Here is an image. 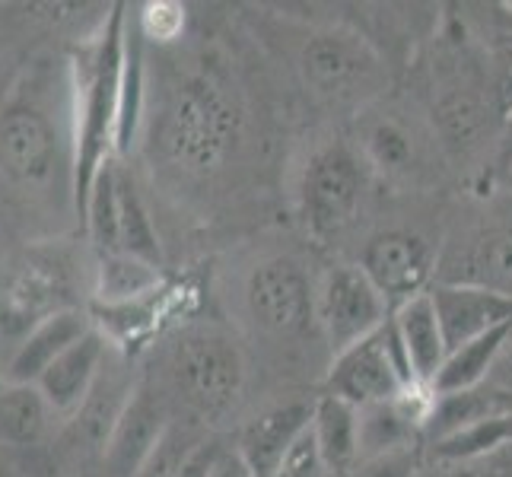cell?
I'll list each match as a JSON object with an SVG mask.
<instances>
[{
	"mask_svg": "<svg viewBox=\"0 0 512 477\" xmlns=\"http://www.w3.org/2000/svg\"><path fill=\"white\" fill-rule=\"evenodd\" d=\"M125 7H109L99 32L70 55V144H74V207L86 214L90 188L115 159L121 70H125Z\"/></svg>",
	"mask_w": 512,
	"mask_h": 477,
	"instance_id": "cell-1",
	"label": "cell"
},
{
	"mask_svg": "<svg viewBox=\"0 0 512 477\" xmlns=\"http://www.w3.org/2000/svg\"><path fill=\"white\" fill-rule=\"evenodd\" d=\"M239 140V109L226 86L207 74H188L166 96L156 144L169 166L188 175L217 172Z\"/></svg>",
	"mask_w": 512,
	"mask_h": 477,
	"instance_id": "cell-2",
	"label": "cell"
},
{
	"mask_svg": "<svg viewBox=\"0 0 512 477\" xmlns=\"http://www.w3.org/2000/svg\"><path fill=\"white\" fill-rule=\"evenodd\" d=\"M169 376L179 398L204 420H220L242 395V353L220 331H188L172 347Z\"/></svg>",
	"mask_w": 512,
	"mask_h": 477,
	"instance_id": "cell-3",
	"label": "cell"
},
{
	"mask_svg": "<svg viewBox=\"0 0 512 477\" xmlns=\"http://www.w3.org/2000/svg\"><path fill=\"white\" fill-rule=\"evenodd\" d=\"M417 385L420 382L411 369L408 353H404L392 318H388L385 328L376 331L373 338L341 350L338 357L331 360L325 392L353 404V408L360 411V408H369V404L392 401Z\"/></svg>",
	"mask_w": 512,
	"mask_h": 477,
	"instance_id": "cell-4",
	"label": "cell"
},
{
	"mask_svg": "<svg viewBox=\"0 0 512 477\" xmlns=\"http://www.w3.org/2000/svg\"><path fill=\"white\" fill-rule=\"evenodd\" d=\"M64 134L39 99L16 96L0 109V175L20 188H42L64 163ZM74 156V147H70Z\"/></svg>",
	"mask_w": 512,
	"mask_h": 477,
	"instance_id": "cell-5",
	"label": "cell"
},
{
	"mask_svg": "<svg viewBox=\"0 0 512 477\" xmlns=\"http://www.w3.org/2000/svg\"><path fill=\"white\" fill-rule=\"evenodd\" d=\"M366 194V163L347 144L319 147L303 169L299 210L315 236H338L357 217Z\"/></svg>",
	"mask_w": 512,
	"mask_h": 477,
	"instance_id": "cell-6",
	"label": "cell"
},
{
	"mask_svg": "<svg viewBox=\"0 0 512 477\" xmlns=\"http://www.w3.org/2000/svg\"><path fill=\"white\" fill-rule=\"evenodd\" d=\"M299 67H303L312 93L334 102L357 99L366 90H376L382 80V61L376 48L360 32L344 26L312 32L299 55Z\"/></svg>",
	"mask_w": 512,
	"mask_h": 477,
	"instance_id": "cell-7",
	"label": "cell"
},
{
	"mask_svg": "<svg viewBox=\"0 0 512 477\" xmlns=\"http://www.w3.org/2000/svg\"><path fill=\"white\" fill-rule=\"evenodd\" d=\"M315 318L325 331L331 353L338 357L341 350L382 331L392 318V309L360 264H353V268H334L322 280L319 293H315Z\"/></svg>",
	"mask_w": 512,
	"mask_h": 477,
	"instance_id": "cell-8",
	"label": "cell"
},
{
	"mask_svg": "<svg viewBox=\"0 0 512 477\" xmlns=\"http://www.w3.org/2000/svg\"><path fill=\"white\" fill-rule=\"evenodd\" d=\"M245 303H249L258 328L284 334V338L299 334L309 325V318H315L312 280L303 264L287 255H274L255 264L249 284H245Z\"/></svg>",
	"mask_w": 512,
	"mask_h": 477,
	"instance_id": "cell-9",
	"label": "cell"
},
{
	"mask_svg": "<svg viewBox=\"0 0 512 477\" xmlns=\"http://www.w3.org/2000/svg\"><path fill=\"white\" fill-rule=\"evenodd\" d=\"M363 274L373 280V287L385 296L388 309H401L411 299L430 293V280L436 271L433 245L408 233V229H388L366 242L360 258Z\"/></svg>",
	"mask_w": 512,
	"mask_h": 477,
	"instance_id": "cell-10",
	"label": "cell"
},
{
	"mask_svg": "<svg viewBox=\"0 0 512 477\" xmlns=\"http://www.w3.org/2000/svg\"><path fill=\"white\" fill-rule=\"evenodd\" d=\"M430 299L446 338V353L512 322V293L439 280L430 287Z\"/></svg>",
	"mask_w": 512,
	"mask_h": 477,
	"instance_id": "cell-11",
	"label": "cell"
},
{
	"mask_svg": "<svg viewBox=\"0 0 512 477\" xmlns=\"http://www.w3.org/2000/svg\"><path fill=\"white\" fill-rule=\"evenodd\" d=\"M169 417L163 401L156 398L147 385H134L125 411L115 420L109 443L102 449V462L109 477H137L150 452L160 446L163 433L169 430Z\"/></svg>",
	"mask_w": 512,
	"mask_h": 477,
	"instance_id": "cell-12",
	"label": "cell"
},
{
	"mask_svg": "<svg viewBox=\"0 0 512 477\" xmlns=\"http://www.w3.org/2000/svg\"><path fill=\"white\" fill-rule=\"evenodd\" d=\"M315 404L287 401L258 414L239 436L236 458L249 477H277L284 458L296 446V439L309 430Z\"/></svg>",
	"mask_w": 512,
	"mask_h": 477,
	"instance_id": "cell-13",
	"label": "cell"
},
{
	"mask_svg": "<svg viewBox=\"0 0 512 477\" xmlns=\"http://www.w3.org/2000/svg\"><path fill=\"white\" fill-rule=\"evenodd\" d=\"M105 357H109V341H105V334L93 325L77 344H70L61 357L45 369L39 382H35L42 388V395L48 398L51 411L77 414L102 376Z\"/></svg>",
	"mask_w": 512,
	"mask_h": 477,
	"instance_id": "cell-14",
	"label": "cell"
},
{
	"mask_svg": "<svg viewBox=\"0 0 512 477\" xmlns=\"http://www.w3.org/2000/svg\"><path fill=\"white\" fill-rule=\"evenodd\" d=\"M93 322L80 309H55L32 325V331L13 350L10 379L13 382H39L45 369L55 363L61 353L77 344Z\"/></svg>",
	"mask_w": 512,
	"mask_h": 477,
	"instance_id": "cell-15",
	"label": "cell"
},
{
	"mask_svg": "<svg viewBox=\"0 0 512 477\" xmlns=\"http://www.w3.org/2000/svg\"><path fill=\"white\" fill-rule=\"evenodd\" d=\"M392 325H395V334L404 353H408L417 382L433 388L439 369L446 363V338H443V328H439L430 293H423L411 299V303H404L401 309H395Z\"/></svg>",
	"mask_w": 512,
	"mask_h": 477,
	"instance_id": "cell-16",
	"label": "cell"
},
{
	"mask_svg": "<svg viewBox=\"0 0 512 477\" xmlns=\"http://www.w3.org/2000/svg\"><path fill=\"white\" fill-rule=\"evenodd\" d=\"M312 436L325 471L347 477L360 458V411L325 392L312 408Z\"/></svg>",
	"mask_w": 512,
	"mask_h": 477,
	"instance_id": "cell-17",
	"label": "cell"
},
{
	"mask_svg": "<svg viewBox=\"0 0 512 477\" xmlns=\"http://www.w3.org/2000/svg\"><path fill=\"white\" fill-rule=\"evenodd\" d=\"M51 404L35 382H0V443L39 446L51 430Z\"/></svg>",
	"mask_w": 512,
	"mask_h": 477,
	"instance_id": "cell-18",
	"label": "cell"
},
{
	"mask_svg": "<svg viewBox=\"0 0 512 477\" xmlns=\"http://www.w3.org/2000/svg\"><path fill=\"white\" fill-rule=\"evenodd\" d=\"M169 287L163 284L160 290H153L140 299H128V303H96V328L105 334V341H115L118 347H137L147 338L150 331H156L160 318L169 312L172 299Z\"/></svg>",
	"mask_w": 512,
	"mask_h": 477,
	"instance_id": "cell-19",
	"label": "cell"
},
{
	"mask_svg": "<svg viewBox=\"0 0 512 477\" xmlns=\"http://www.w3.org/2000/svg\"><path fill=\"white\" fill-rule=\"evenodd\" d=\"M503 414H512V392H503V388H493L484 382L478 388H468V392L436 395L427 430L433 433V443H436V439L452 436L458 430L471 427V423L503 417Z\"/></svg>",
	"mask_w": 512,
	"mask_h": 477,
	"instance_id": "cell-20",
	"label": "cell"
},
{
	"mask_svg": "<svg viewBox=\"0 0 512 477\" xmlns=\"http://www.w3.org/2000/svg\"><path fill=\"white\" fill-rule=\"evenodd\" d=\"M512 322L493 328L481 338H474L462 347H455L446 353V363L439 369V376L433 382V392L436 395H452V392H468V388H478L487 382L490 369H493V360H497V353L506 341Z\"/></svg>",
	"mask_w": 512,
	"mask_h": 477,
	"instance_id": "cell-21",
	"label": "cell"
},
{
	"mask_svg": "<svg viewBox=\"0 0 512 477\" xmlns=\"http://www.w3.org/2000/svg\"><path fill=\"white\" fill-rule=\"evenodd\" d=\"M363 156L366 163L392 175H411L417 166V134L395 115H373L363 125Z\"/></svg>",
	"mask_w": 512,
	"mask_h": 477,
	"instance_id": "cell-22",
	"label": "cell"
},
{
	"mask_svg": "<svg viewBox=\"0 0 512 477\" xmlns=\"http://www.w3.org/2000/svg\"><path fill=\"white\" fill-rule=\"evenodd\" d=\"M118 226H121V255H131L137 261H147L153 268H160L163 261L160 239H156V229L134 188V179L121 166H118Z\"/></svg>",
	"mask_w": 512,
	"mask_h": 477,
	"instance_id": "cell-23",
	"label": "cell"
},
{
	"mask_svg": "<svg viewBox=\"0 0 512 477\" xmlns=\"http://www.w3.org/2000/svg\"><path fill=\"white\" fill-rule=\"evenodd\" d=\"M160 268L131 255H99V303H128L153 290H160Z\"/></svg>",
	"mask_w": 512,
	"mask_h": 477,
	"instance_id": "cell-24",
	"label": "cell"
},
{
	"mask_svg": "<svg viewBox=\"0 0 512 477\" xmlns=\"http://www.w3.org/2000/svg\"><path fill=\"white\" fill-rule=\"evenodd\" d=\"M86 229L99 249V255H118L121 252V226H118V163L112 159L102 166L86 201Z\"/></svg>",
	"mask_w": 512,
	"mask_h": 477,
	"instance_id": "cell-25",
	"label": "cell"
},
{
	"mask_svg": "<svg viewBox=\"0 0 512 477\" xmlns=\"http://www.w3.org/2000/svg\"><path fill=\"white\" fill-rule=\"evenodd\" d=\"M506 280H512V233H487L471 242L465 252V271L446 284H474L506 293Z\"/></svg>",
	"mask_w": 512,
	"mask_h": 477,
	"instance_id": "cell-26",
	"label": "cell"
},
{
	"mask_svg": "<svg viewBox=\"0 0 512 477\" xmlns=\"http://www.w3.org/2000/svg\"><path fill=\"white\" fill-rule=\"evenodd\" d=\"M503 446H512V414L471 423V427L452 436L436 439L433 452L436 458H446V462H474V458H484Z\"/></svg>",
	"mask_w": 512,
	"mask_h": 477,
	"instance_id": "cell-27",
	"label": "cell"
},
{
	"mask_svg": "<svg viewBox=\"0 0 512 477\" xmlns=\"http://www.w3.org/2000/svg\"><path fill=\"white\" fill-rule=\"evenodd\" d=\"M503 13L490 16L487 26V58L493 70V93H497V105L506 115L512 109V7H500Z\"/></svg>",
	"mask_w": 512,
	"mask_h": 477,
	"instance_id": "cell-28",
	"label": "cell"
},
{
	"mask_svg": "<svg viewBox=\"0 0 512 477\" xmlns=\"http://www.w3.org/2000/svg\"><path fill=\"white\" fill-rule=\"evenodd\" d=\"M204 439L194 436L191 427H182V423H169V430L163 433L160 446L150 452V458L144 462V468L137 471V477H179L182 468L188 465V458L194 455Z\"/></svg>",
	"mask_w": 512,
	"mask_h": 477,
	"instance_id": "cell-29",
	"label": "cell"
},
{
	"mask_svg": "<svg viewBox=\"0 0 512 477\" xmlns=\"http://www.w3.org/2000/svg\"><path fill=\"white\" fill-rule=\"evenodd\" d=\"M420 465V449L417 446H401L382 455L360 458L347 477H414Z\"/></svg>",
	"mask_w": 512,
	"mask_h": 477,
	"instance_id": "cell-30",
	"label": "cell"
},
{
	"mask_svg": "<svg viewBox=\"0 0 512 477\" xmlns=\"http://www.w3.org/2000/svg\"><path fill=\"white\" fill-rule=\"evenodd\" d=\"M322 468L325 465H322V455H319V446H315L312 423H309V430L296 439V446L284 458V465H280L277 477H319Z\"/></svg>",
	"mask_w": 512,
	"mask_h": 477,
	"instance_id": "cell-31",
	"label": "cell"
},
{
	"mask_svg": "<svg viewBox=\"0 0 512 477\" xmlns=\"http://www.w3.org/2000/svg\"><path fill=\"white\" fill-rule=\"evenodd\" d=\"M220 458H223V449L217 443H207L204 439V443L194 449V455L188 458V465L182 468L179 477H210L214 468L220 465Z\"/></svg>",
	"mask_w": 512,
	"mask_h": 477,
	"instance_id": "cell-32",
	"label": "cell"
},
{
	"mask_svg": "<svg viewBox=\"0 0 512 477\" xmlns=\"http://www.w3.org/2000/svg\"><path fill=\"white\" fill-rule=\"evenodd\" d=\"M487 385L493 388H503V392H512V328L506 334V341L497 353V360H493V369L487 376Z\"/></svg>",
	"mask_w": 512,
	"mask_h": 477,
	"instance_id": "cell-33",
	"label": "cell"
},
{
	"mask_svg": "<svg viewBox=\"0 0 512 477\" xmlns=\"http://www.w3.org/2000/svg\"><path fill=\"white\" fill-rule=\"evenodd\" d=\"M500 172L512 182V109L503 115V137H500Z\"/></svg>",
	"mask_w": 512,
	"mask_h": 477,
	"instance_id": "cell-34",
	"label": "cell"
},
{
	"mask_svg": "<svg viewBox=\"0 0 512 477\" xmlns=\"http://www.w3.org/2000/svg\"><path fill=\"white\" fill-rule=\"evenodd\" d=\"M210 477H249V474H245V468H242V462H239L236 455H226L223 452L220 465L214 468V474H210Z\"/></svg>",
	"mask_w": 512,
	"mask_h": 477,
	"instance_id": "cell-35",
	"label": "cell"
},
{
	"mask_svg": "<svg viewBox=\"0 0 512 477\" xmlns=\"http://www.w3.org/2000/svg\"><path fill=\"white\" fill-rule=\"evenodd\" d=\"M0 477H16V474H13V465L7 462L4 455H0Z\"/></svg>",
	"mask_w": 512,
	"mask_h": 477,
	"instance_id": "cell-36",
	"label": "cell"
}]
</instances>
